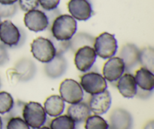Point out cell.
<instances>
[{"label": "cell", "mask_w": 154, "mask_h": 129, "mask_svg": "<svg viewBox=\"0 0 154 129\" xmlns=\"http://www.w3.org/2000/svg\"><path fill=\"white\" fill-rule=\"evenodd\" d=\"M38 2L44 11H51L57 8L60 0H38Z\"/></svg>", "instance_id": "cell-31"}, {"label": "cell", "mask_w": 154, "mask_h": 129, "mask_svg": "<svg viewBox=\"0 0 154 129\" xmlns=\"http://www.w3.org/2000/svg\"><path fill=\"white\" fill-rule=\"evenodd\" d=\"M43 107L47 115L57 117L64 112L65 101L59 95H51L45 101Z\"/></svg>", "instance_id": "cell-19"}, {"label": "cell", "mask_w": 154, "mask_h": 129, "mask_svg": "<svg viewBox=\"0 0 154 129\" xmlns=\"http://www.w3.org/2000/svg\"><path fill=\"white\" fill-rule=\"evenodd\" d=\"M1 22H2V21H1V18H0V24H1Z\"/></svg>", "instance_id": "cell-40"}, {"label": "cell", "mask_w": 154, "mask_h": 129, "mask_svg": "<svg viewBox=\"0 0 154 129\" xmlns=\"http://www.w3.org/2000/svg\"><path fill=\"white\" fill-rule=\"evenodd\" d=\"M22 116L27 125L32 129L43 126L47 120V114L44 107L39 103L34 101L26 103Z\"/></svg>", "instance_id": "cell-3"}, {"label": "cell", "mask_w": 154, "mask_h": 129, "mask_svg": "<svg viewBox=\"0 0 154 129\" xmlns=\"http://www.w3.org/2000/svg\"><path fill=\"white\" fill-rule=\"evenodd\" d=\"M52 36L57 40H70L76 33L77 21L69 15H60L51 26Z\"/></svg>", "instance_id": "cell-1"}, {"label": "cell", "mask_w": 154, "mask_h": 129, "mask_svg": "<svg viewBox=\"0 0 154 129\" xmlns=\"http://www.w3.org/2000/svg\"><path fill=\"white\" fill-rule=\"evenodd\" d=\"M44 70L47 76L51 79L61 77L66 72L68 63L63 55H56L48 63H45Z\"/></svg>", "instance_id": "cell-15"}, {"label": "cell", "mask_w": 154, "mask_h": 129, "mask_svg": "<svg viewBox=\"0 0 154 129\" xmlns=\"http://www.w3.org/2000/svg\"><path fill=\"white\" fill-rule=\"evenodd\" d=\"M50 39L54 45L57 55H63L66 51L70 50L69 40H57V39H54L53 36H51Z\"/></svg>", "instance_id": "cell-26"}, {"label": "cell", "mask_w": 154, "mask_h": 129, "mask_svg": "<svg viewBox=\"0 0 154 129\" xmlns=\"http://www.w3.org/2000/svg\"><path fill=\"white\" fill-rule=\"evenodd\" d=\"M112 98L110 92L105 90L101 93L91 95L89 101V107L91 113L95 115H103L108 111L111 105Z\"/></svg>", "instance_id": "cell-12"}, {"label": "cell", "mask_w": 154, "mask_h": 129, "mask_svg": "<svg viewBox=\"0 0 154 129\" xmlns=\"http://www.w3.org/2000/svg\"><path fill=\"white\" fill-rule=\"evenodd\" d=\"M36 69L35 63L28 57L20 59L14 67V74L20 82L30 81L35 76Z\"/></svg>", "instance_id": "cell-13"}, {"label": "cell", "mask_w": 154, "mask_h": 129, "mask_svg": "<svg viewBox=\"0 0 154 129\" xmlns=\"http://www.w3.org/2000/svg\"><path fill=\"white\" fill-rule=\"evenodd\" d=\"M60 94L62 99L69 104L81 102L84 98V90L80 83L72 79H66L62 82Z\"/></svg>", "instance_id": "cell-6"}, {"label": "cell", "mask_w": 154, "mask_h": 129, "mask_svg": "<svg viewBox=\"0 0 154 129\" xmlns=\"http://www.w3.org/2000/svg\"><path fill=\"white\" fill-rule=\"evenodd\" d=\"M117 88L120 95L124 98H133L136 96L138 86L132 74L123 73L117 81Z\"/></svg>", "instance_id": "cell-16"}, {"label": "cell", "mask_w": 154, "mask_h": 129, "mask_svg": "<svg viewBox=\"0 0 154 129\" xmlns=\"http://www.w3.org/2000/svg\"><path fill=\"white\" fill-rule=\"evenodd\" d=\"M126 71L124 63L119 57H112L104 64L102 69L103 77L106 81L115 82Z\"/></svg>", "instance_id": "cell-11"}, {"label": "cell", "mask_w": 154, "mask_h": 129, "mask_svg": "<svg viewBox=\"0 0 154 129\" xmlns=\"http://www.w3.org/2000/svg\"><path fill=\"white\" fill-rule=\"evenodd\" d=\"M139 51L138 47L132 43H127L122 47L120 51V58L124 63L126 71L133 69L138 63Z\"/></svg>", "instance_id": "cell-17"}, {"label": "cell", "mask_w": 154, "mask_h": 129, "mask_svg": "<svg viewBox=\"0 0 154 129\" xmlns=\"http://www.w3.org/2000/svg\"><path fill=\"white\" fill-rule=\"evenodd\" d=\"M38 129H51V128H50L49 127H47V126H42Z\"/></svg>", "instance_id": "cell-38"}, {"label": "cell", "mask_w": 154, "mask_h": 129, "mask_svg": "<svg viewBox=\"0 0 154 129\" xmlns=\"http://www.w3.org/2000/svg\"><path fill=\"white\" fill-rule=\"evenodd\" d=\"M18 4L20 8L26 12L37 9L39 6L38 0H18Z\"/></svg>", "instance_id": "cell-30"}, {"label": "cell", "mask_w": 154, "mask_h": 129, "mask_svg": "<svg viewBox=\"0 0 154 129\" xmlns=\"http://www.w3.org/2000/svg\"><path fill=\"white\" fill-rule=\"evenodd\" d=\"M144 129H154V122L153 120L150 121L144 125Z\"/></svg>", "instance_id": "cell-36"}, {"label": "cell", "mask_w": 154, "mask_h": 129, "mask_svg": "<svg viewBox=\"0 0 154 129\" xmlns=\"http://www.w3.org/2000/svg\"><path fill=\"white\" fill-rule=\"evenodd\" d=\"M67 115L75 121V123L84 122L91 115L88 104L81 101L77 104H71L67 110Z\"/></svg>", "instance_id": "cell-18"}, {"label": "cell", "mask_w": 154, "mask_h": 129, "mask_svg": "<svg viewBox=\"0 0 154 129\" xmlns=\"http://www.w3.org/2000/svg\"><path fill=\"white\" fill-rule=\"evenodd\" d=\"M26 40V33L9 20L0 24V41L5 46L17 48L22 46Z\"/></svg>", "instance_id": "cell-2"}, {"label": "cell", "mask_w": 154, "mask_h": 129, "mask_svg": "<svg viewBox=\"0 0 154 129\" xmlns=\"http://www.w3.org/2000/svg\"><path fill=\"white\" fill-rule=\"evenodd\" d=\"M18 0H0V4L3 5H12L14 4Z\"/></svg>", "instance_id": "cell-35"}, {"label": "cell", "mask_w": 154, "mask_h": 129, "mask_svg": "<svg viewBox=\"0 0 154 129\" xmlns=\"http://www.w3.org/2000/svg\"><path fill=\"white\" fill-rule=\"evenodd\" d=\"M13 97L6 92H0V114L8 113L14 104Z\"/></svg>", "instance_id": "cell-25"}, {"label": "cell", "mask_w": 154, "mask_h": 129, "mask_svg": "<svg viewBox=\"0 0 154 129\" xmlns=\"http://www.w3.org/2000/svg\"><path fill=\"white\" fill-rule=\"evenodd\" d=\"M81 88L84 92L90 95H96L104 92L108 88V84L103 76L99 73H86L81 77L80 82Z\"/></svg>", "instance_id": "cell-7"}, {"label": "cell", "mask_w": 154, "mask_h": 129, "mask_svg": "<svg viewBox=\"0 0 154 129\" xmlns=\"http://www.w3.org/2000/svg\"><path fill=\"white\" fill-rule=\"evenodd\" d=\"M134 77L138 88L142 90L153 92L154 89L153 72L144 67H141L136 71Z\"/></svg>", "instance_id": "cell-20"}, {"label": "cell", "mask_w": 154, "mask_h": 129, "mask_svg": "<svg viewBox=\"0 0 154 129\" xmlns=\"http://www.w3.org/2000/svg\"><path fill=\"white\" fill-rule=\"evenodd\" d=\"M95 38L90 33L80 32L76 33L72 39L69 40L70 42V50L75 53L78 48L84 46H93Z\"/></svg>", "instance_id": "cell-21"}, {"label": "cell", "mask_w": 154, "mask_h": 129, "mask_svg": "<svg viewBox=\"0 0 154 129\" xmlns=\"http://www.w3.org/2000/svg\"><path fill=\"white\" fill-rule=\"evenodd\" d=\"M9 60V54L7 48L2 42H0V66L6 64Z\"/></svg>", "instance_id": "cell-32"}, {"label": "cell", "mask_w": 154, "mask_h": 129, "mask_svg": "<svg viewBox=\"0 0 154 129\" xmlns=\"http://www.w3.org/2000/svg\"><path fill=\"white\" fill-rule=\"evenodd\" d=\"M1 86H2V82H1V79H0V89H1Z\"/></svg>", "instance_id": "cell-39"}, {"label": "cell", "mask_w": 154, "mask_h": 129, "mask_svg": "<svg viewBox=\"0 0 154 129\" xmlns=\"http://www.w3.org/2000/svg\"><path fill=\"white\" fill-rule=\"evenodd\" d=\"M93 48L96 55L102 59H109L116 54L118 45L114 35L105 32L95 38Z\"/></svg>", "instance_id": "cell-4"}, {"label": "cell", "mask_w": 154, "mask_h": 129, "mask_svg": "<svg viewBox=\"0 0 154 129\" xmlns=\"http://www.w3.org/2000/svg\"><path fill=\"white\" fill-rule=\"evenodd\" d=\"M25 104L26 103L23 102L21 101H17L16 102H14L13 107H12V108L11 109L8 113H6L7 115H6V117L5 119H7L8 121L11 118L21 117Z\"/></svg>", "instance_id": "cell-28"}, {"label": "cell", "mask_w": 154, "mask_h": 129, "mask_svg": "<svg viewBox=\"0 0 154 129\" xmlns=\"http://www.w3.org/2000/svg\"><path fill=\"white\" fill-rule=\"evenodd\" d=\"M3 128V120L2 117L0 116V129H2Z\"/></svg>", "instance_id": "cell-37"}, {"label": "cell", "mask_w": 154, "mask_h": 129, "mask_svg": "<svg viewBox=\"0 0 154 129\" xmlns=\"http://www.w3.org/2000/svg\"><path fill=\"white\" fill-rule=\"evenodd\" d=\"M17 11V5L0 4V18H12Z\"/></svg>", "instance_id": "cell-27"}, {"label": "cell", "mask_w": 154, "mask_h": 129, "mask_svg": "<svg viewBox=\"0 0 154 129\" xmlns=\"http://www.w3.org/2000/svg\"><path fill=\"white\" fill-rule=\"evenodd\" d=\"M96 53L91 46H84L75 52L74 62L77 69L82 73L90 70L96 62Z\"/></svg>", "instance_id": "cell-8"}, {"label": "cell", "mask_w": 154, "mask_h": 129, "mask_svg": "<svg viewBox=\"0 0 154 129\" xmlns=\"http://www.w3.org/2000/svg\"><path fill=\"white\" fill-rule=\"evenodd\" d=\"M45 13L46 14L47 17H48V22H49V27H51V24H52L53 21L55 20V18L58 17L60 15H61L60 11L57 8L51 11H45Z\"/></svg>", "instance_id": "cell-33"}, {"label": "cell", "mask_w": 154, "mask_h": 129, "mask_svg": "<svg viewBox=\"0 0 154 129\" xmlns=\"http://www.w3.org/2000/svg\"><path fill=\"white\" fill-rule=\"evenodd\" d=\"M23 21L26 27L35 33L44 31L49 27V22L46 14L38 9L26 12Z\"/></svg>", "instance_id": "cell-9"}, {"label": "cell", "mask_w": 154, "mask_h": 129, "mask_svg": "<svg viewBox=\"0 0 154 129\" xmlns=\"http://www.w3.org/2000/svg\"><path fill=\"white\" fill-rule=\"evenodd\" d=\"M151 93L152 92L142 90V89L138 88V89H137L136 96L139 97L140 98H148L150 96V95H151Z\"/></svg>", "instance_id": "cell-34"}, {"label": "cell", "mask_w": 154, "mask_h": 129, "mask_svg": "<svg viewBox=\"0 0 154 129\" xmlns=\"http://www.w3.org/2000/svg\"><path fill=\"white\" fill-rule=\"evenodd\" d=\"M76 123L68 115H60L53 119L50 124L51 129H75Z\"/></svg>", "instance_id": "cell-23"}, {"label": "cell", "mask_w": 154, "mask_h": 129, "mask_svg": "<svg viewBox=\"0 0 154 129\" xmlns=\"http://www.w3.org/2000/svg\"><path fill=\"white\" fill-rule=\"evenodd\" d=\"M68 10L76 21H88L93 15L91 3L88 0H69Z\"/></svg>", "instance_id": "cell-10"}, {"label": "cell", "mask_w": 154, "mask_h": 129, "mask_svg": "<svg viewBox=\"0 0 154 129\" xmlns=\"http://www.w3.org/2000/svg\"><path fill=\"white\" fill-rule=\"evenodd\" d=\"M31 52L33 57L43 63L51 61L57 54L51 39L38 37L31 43Z\"/></svg>", "instance_id": "cell-5"}, {"label": "cell", "mask_w": 154, "mask_h": 129, "mask_svg": "<svg viewBox=\"0 0 154 129\" xmlns=\"http://www.w3.org/2000/svg\"><path fill=\"white\" fill-rule=\"evenodd\" d=\"M85 129H109V124L99 115L90 116L85 121Z\"/></svg>", "instance_id": "cell-24"}, {"label": "cell", "mask_w": 154, "mask_h": 129, "mask_svg": "<svg viewBox=\"0 0 154 129\" xmlns=\"http://www.w3.org/2000/svg\"><path fill=\"white\" fill-rule=\"evenodd\" d=\"M6 129H30V127L21 117H13L8 120Z\"/></svg>", "instance_id": "cell-29"}, {"label": "cell", "mask_w": 154, "mask_h": 129, "mask_svg": "<svg viewBox=\"0 0 154 129\" xmlns=\"http://www.w3.org/2000/svg\"><path fill=\"white\" fill-rule=\"evenodd\" d=\"M132 117L127 110L122 108L115 109L110 116L109 128L132 129Z\"/></svg>", "instance_id": "cell-14"}, {"label": "cell", "mask_w": 154, "mask_h": 129, "mask_svg": "<svg viewBox=\"0 0 154 129\" xmlns=\"http://www.w3.org/2000/svg\"><path fill=\"white\" fill-rule=\"evenodd\" d=\"M138 63L142 67L149 69L151 72L154 71V48L151 46L145 47L140 50Z\"/></svg>", "instance_id": "cell-22"}]
</instances>
